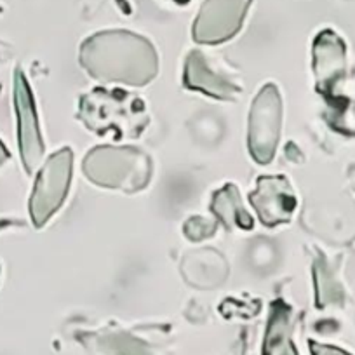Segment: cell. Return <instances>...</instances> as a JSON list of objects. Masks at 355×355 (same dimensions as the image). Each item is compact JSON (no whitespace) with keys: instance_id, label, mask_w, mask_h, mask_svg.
I'll return each instance as SVG.
<instances>
[{"instance_id":"cell-8","label":"cell","mask_w":355,"mask_h":355,"mask_svg":"<svg viewBox=\"0 0 355 355\" xmlns=\"http://www.w3.org/2000/svg\"><path fill=\"white\" fill-rule=\"evenodd\" d=\"M251 204L266 227L288 223L296 207V197L284 176H263L251 193Z\"/></svg>"},{"instance_id":"cell-3","label":"cell","mask_w":355,"mask_h":355,"mask_svg":"<svg viewBox=\"0 0 355 355\" xmlns=\"http://www.w3.org/2000/svg\"><path fill=\"white\" fill-rule=\"evenodd\" d=\"M117 93L94 91L80 103V117L93 131H117L119 136L139 135L146 124L145 107L139 100H131L119 112L115 110Z\"/></svg>"},{"instance_id":"cell-2","label":"cell","mask_w":355,"mask_h":355,"mask_svg":"<svg viewBox=\"0 0 355 355\" xmlns=\"http://www.w3.org/2000/svg\"><path fill=\"white\" fill-rule=\"evenodd\" d=\"M89 182L112 190L135 193L145 189L152 178V160L132 146H96L82 164Z\"/></svg>"},{"instance_id":"cell-6","label":"cell","mask_w":355,"mask_h":355,"mask_svg":"<svg viewBox=\"0 0 355 355\" xmlns=\"http://www.w3.org/2000/svg\"><path fill=\"white\" fill-rule=\"evenodd\" d=\"M251 0H206L193 23L199 44L227 42L241 30Z\"/></svg>"},{"instance_id":"cell-7","label":"cell","mask_w":355,"mask_h":355,"mask_svg":"<svg viewBox=\"0 0 355 355\" xmlns=\"http://www.w3.org/2000/svg\"><path fill=\"white\" fill-rule=\"evenodd\" d=\"M15 105L18 115V135L21 159L28 173H35L44 155V143L39 129L32 91L21 70L15 73Z\"/></svg>"},{"instance_id":"cell-9","label":"cell","mask_w":355,"mask_h":355,"mask_svg":"<svg viewBox=\"0 0 355 355\" xmlns=\"http://www.w3.org/2000/svg\"><path fill=\"white\" fill-rule=\"evenodd\" d=\"M313 73L317 89L329 94L345 73V44L333 30H324L313 42Z\"/></svg>"},{"instance_id":"cell-11","label":"cell","mask_w":355,"mask_h":355,"mask_svg":"<svg viewBox=\"0 0 355 355\" xmlns=\"http://www.w3.org/2000/svg\"><path fill=\"white\" fill-rule=\"evenodd\" d=\"M263 355H296L291 341V309L284 302L272 305Z\"/></svg>"},{"instance_id":"cell-1","label":"cell","mask_w":355,"mask_h":355,"mask_svg":"<svg viewBox=\"0 0 355 355\" xmlns=\"http://www.w3.org/2000/svg\"><path fill=\"white\" fill-rule=\"evenodd\" d=\"M80 64L101 82L146 85L155 78L159 58L152 44L128 30H108L84 40Z\"/></svg>"},{"instance_id":"cell-13","label":"cell","mask_w":355,"mask_h":355,"mask_svg":"<svg viewBox=\"0 0 355 355\" xmlns=\"http://www.w3.org/2000/svg\"><path fill=\"white\" fill-rule=\"evenodd\" d=\"M310 352H312V355H350L345 350H341V348L331 347V345L315 343V341H310Z\"/></svg>"},{"instance_id":"cell-15","label":"cell","mask_w":355,"mask_h":355,"mask_svg":"<svg viewBox=\"0 0 355 355\" xmlns=\"http://www.w3.org/2000/svg\"><path fill=\"white\" fill-rule=\"evenodd\" d=\"M174 2H176V4H187V2H189V0H174Z\"/></svg>"},{"instance_id":"cell-4","label":"cell","mask_w":355,"mask_h":355,"mask_svg":"<svg viewBox=\"0 0 355 355\" xmlns=\"http://www.w3.org/2000/svg\"><path fill=\"white\" fill-rule=\"evenodd\" d=\"M282 128V100L274 84H266L254 98L249 114V152L258 164L275 155Z\"/></svg>"},{"instance_id":"cell-12","label":"cell","mask_w":355,"mask_h":355,"mask_svg":"<svg viewBox=\"0 0 355 355\" xmlns=\"http://www.w3.org/2000/svg\"><path fill=\"white\" fill-rule=\"evenodd\" d=\"M213 211L220 218L221 223L228 228H251L252 220L248 211L242 206L241 196H239L237 187L227 185L214 193L213 197Z\"/></svg>"},{"instance_id":"cell-16","label":"cell","mask_w":355,"mask_h":355,"mask_svg":"<svg viewBox=\"0 0 355 355\" xmlns=\"http://www.w3.org/2000/svg\"><path fill=\"white\" fill-rule=\"evenodd\" d=\"M6 225H8V223H6V221H0V228H4Z\"/></svg>"},{"instance_id":"cell-10","label":"cell","mask_w":355,"mask_h":355,"mask_svg":"<svg viewBox=\"0 0 355 355\" xmlns=\"http://www.w3.org/2000/svg\"><path fill=\"white\" fill-rule=\"evenodd\" d=\"M185 85L193 91H200L204 94L218 98V100H235L241 93V89L225 78L223 75L216 73L213 68L204 60L202 53L193 51L187 58L185 64Z\"/></svg>"},{"instance_id":"cell-14","label":"cell","mask_w":355,"mask_h":355,"mask_svg":"<svg viewBox=\"0 0 355 355\" xmlns=\"http://www.w3.org/2000/svg\"><path fill=\"white\" fill-rule=\"evenodd\" d=\"M8 159H9L8 148H6V146H4V143L0 141V166H2V164H4Z\"/></svg>"},{"instance_id":"cell-5","label":"cell","mask_w":355,"mask_h":355,"mask_svg":"<svg viewBox=\"0 0 355 355\" xmlns=\"http://www.w3.org/2000/svg\"><path fill=\"white\" fill-rule=\"evenodd\" d=\"M71 162V150L61 148L60 152L51 155L40 169L30 199V214L35 227H44L63 204L70 187Z\"/></svg>"}]
</instances>
